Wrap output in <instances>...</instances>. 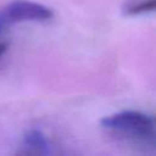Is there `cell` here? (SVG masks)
<instances>
[{"label": "cell", "mask_w": 156, "mask_h": 156, "mask_svg": "<svg viewBox=\"0 0 156 156\" xmlns=\"http://www.w3.org/2000/svg\"><path fill=\"white\" fill-rule=\"evenodd\" d=\"M104 128L140 139H152L155 135L154 118L136 111H123L105 117L101 121Z\"/></svg>", "instance_id": "cell-1"}, {"label": "cell", "mask_w": 156, "mask_h": 156, "mask_svg": "<svg viewBox=\"0 0 156 156\" xmlns=\"http://www.w3.org/2000/svg\"><path fill=\"white\" fill-rule=\"evenodd\" d=\"M52 16V11L44 5L17 0L9 4L0 12V26L20 21H48Z\"/></svg>", "instance_id": "cell-2"}, {"label": "cell", "mask_w": 156, "mask_h": 156, "mask_svg": "<svg viewBox=\"0 0 156 156\" xmlns=\"http://www.w3.org/2000/svg\"><path fill=\"white\" fill-rule=\"evenodd\" d=\"M156 7V0H143L126 10L127 15H140L154 11Z\"/></svg>", "instance_id": "cell-3"}, {"label": "cell", "mask_w": 156, "mask_h": 156, "mask_svg": "<svg viewBox=\"0 0 156 156\" xmlns=\"http://www.w3.org/2000/svg\"><path fill=\"white\" fill-rule=\"evenodd\" d=\"M26 144L29 145L30 147H35L38 151L46 147L45 139H44V136L39 132H30L26 136Z\"/></svg>", "instance_id": "cell-4"}, {"label": "cell", "mask_w": 156, "mask_h": 156, "mask_svg": "<svg viewBox=\"0 0 156 156\" xmlns=\"http://www.w3.org/2000/svg\"><path fill=\"white\" fill-rule=\"evenodd\" d=\"M6 48H7V45L5 43H0V56L6 51Z\"/></svg>", "instance_id": "cell-5"}, {"label": "cell", "mask_w": 156, "mask_h": 156, "mask_svg": "<svg viewBox=\"0 0 156 156\" xmlns=\"http://www.w3.org/2000/svg\"><path fill=\"white\" fill-rule=\"evenodd\" d=\"M0 29H1V26H0Z\"/></svg>", "instance_id": "cell-6"}]
</instances>
